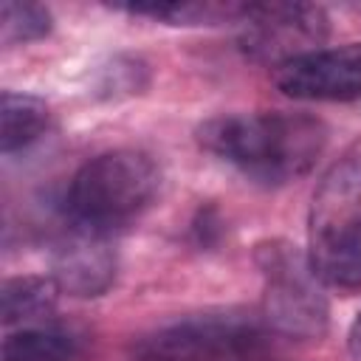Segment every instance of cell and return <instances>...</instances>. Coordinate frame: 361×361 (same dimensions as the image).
<instances>
[{"mask_svg": "<svg viewBox=\"0 0 361 361\" xmlns=\"http://www.w3.org/2000/svg\"><path fill=\"white\" fill-rule=\"evenodd\" d=\"M51 31V11L37 3H3L0 6V37L6 45H25L42 39Z\"/></svg>", "mask_w": 361, "mask_h": 361, "instance_id": "obj_14", "label": "cell"}, {"mask_svg": "<svg viewBox=\"0 0 361 361\" xmlns=\"http://www.w3.org/2000/svg\"><path fill=\"white\" fill-rule=\"evenodd\" d=\"M347 353H350V361H361V310L347 330Z\"/></svg>", "mask_w": 361, "mask_h": 361, "instance_id": "obj_16", "label": "cell"}, {"mask_svg": "<svg viewBox=\"0 0 361 361\" xmlns=\"http://www.w3.org/2000/svg\"><path fill=\"white\" fill-rule=\"evenodd\" d=\"M262 274V322L282 338H322L330 327V307L310 259L288 240H265L254 251Z\"/></svg>", "mask_w": 361, "mask_h": 361, "instance_id": "obj_3", "label": "cell"}, {"mask_svg": "<svg viewBox=\"0 0 361 361\" xmlns=\"http://www.w3.org/2000/svg\"><path fill=\"white\" fill-rule=\"evenodd\" d=\"M62 288L54 276L28 274V276H11L3 282L0 290V307H3V324L6 327H31L48 319L56 307Z\"/></svg>", "mask_w": 361, "mask_h": 361, "instance_id": "obj_10", "label": "cell"}, {"mask_svg": "<svg viewBox=\"0 0 361 361\" xmlns=\"http://www.w3.org/2000/svg\"><path fill=\"white\" fill-rule=\"evenodd\" d=\"M195 135L206 152L265 186L305 178L327 147V127L322 118L288 110L212 116Z\"/></svg>", "mask_w": 361, "mask_h": 361, "instance_id": "obj_1", "label": "cell"}, {"mask_svg": "<svg viewBox=\"0 0 361 361\" xmlns=\"http://www.w3.org/2000/svg\"><path fill=\"white\" fill-rule=\"evenodd\" d=\"M237 23L243 54L271 68L319 51L330 34L324 8L310 3H254Z\"/></svg>", "mask_w": 361, "mask_h": 361, "instance_id": "obj_5", "label": "cell"}, {"mask_svg": "<svg viewBox=\"0 0 361 361\" xmlns=\"http://www.w3.org/2000/svg\"><path fill=\"white\" fill-rule=\"evenodd\" d=\"M274 333L262 316L214 310L186 316L135 344L138 361H265Z\"/></svg>", "mask_w": 361, "mask_h": 361, "instance_id": "obj_4", "label": "cell"}, {"mask_svg": "<svg viewBox=\"0 0 361 361\" xmlns=\"http://www.w3.org/2000/svg\"><path fill=\"white\" fill-rule=\"evenodd\" d=\"M51 276L71 296H102L116 279V251L107 234L73 226L54 251Z\"/></svg>", "mask_w": 361, "mask_h": 361, "instance_id": "obj_7", "label": "cell"}, {"mask_svg": "<svg viewBox=\"0 0 361 361\" xmlns=\"http://www.w3.org/2000/svg\"><path fill=\"white\" fill-rule=\"evenodd\" d=\"M116 8L135 14V17H149L166 25H220V23H237L245 6H237V3H130V6H116Z\"/></svg>", "mask_w": 361, "mask_h": 361, "instance_id": "obj_13", "label": "cell"}, {"mask_svg": "<svg viewBox=\"0 0 361 361\" xmlns=\"http://www.w3.org/2000/svg\"><path fill=\"white\" fill-rule=\"evenodd\" d=\"M161 189V166L144 149H110L79 166L65 212L73 226L110 234L144 214Z\"/></svg>", "mask_w": 361, "mask_h": 361, "instance_id": "obj_2", "label": "cell"}, {"mask_svg": "<svg viewBox=\"0 0 361 361\" xmlns=\"http://www.w3.org/2000/svg\"><path fill=\"white\" fill-rule=\"evenodd\" d=\"M361 212V155H344L319 180L310 203V234Z\"/></svg>", "mask_w": 361, "mask_h": 361, "instance_id": "obj_9", "label": "cell"}, {"mask_svg": "<svg viewBox=\"0 0 361 361\" xmlns=\"http://www.w3.org/2000/svg\"><path fill=\"white\" fill-rule=\"evenodd\" d=\"M274 85L302 102H347L361 96V42L319 48L274 68Z\"/></svg>", "mask_w": 361, "mask_h": 361, "instance_id": "obj_6", "label": "cell"}, {"mask_svg": "<svg viewBox=\"0 0 361 361\" xmlns=\"http://www.w3.org/2000/svg\"><path fill=\"white\" fill-rule=\"evenodd\" d=\"M51 110L39 96L31 93H0V149L3 155H11L17 149H25L48 130Z\"/></svg>", "mask_w": 361, "mask_h": 361, "instance_id": "obj_12", "label": "cell"}, {"mask_svg": "<svg viewBox=\"0 0 361 361\" xmlns=\"http://www.w3.org/2000/svg\"><path fill=\"white\" fill-rule=\"evenodd\" d=\"M144 68L138 62H113V71L104 68V79L99 85V90H104L107 96H118V93H135L144 85Z\"/></svg>", "mask_w": 361, "mask_h": 361, "instance_id": "obj_15", "label": "cell"}, {"mask_svg": "<svg viewBox=\"0 0 361 361\" xmlns=\"http://www.w3.org/2000/svg\"><path fill=\"white\" fill-rule=\"evenodd\" d=\"M82 336L59 324H31L8 333L3 361H79Z\"/></svg>", "mask_w": 361, "mask_h": 361, "instance_id": "obj_11", "label": "cell"}, {"mask_svg": "<svg viewBox=\"0 0 361 361\" xmlns=\"http://www.w3.org/2000/svg\"><path fill=\"white\" fill-rule=\"evenodd\" d=\"M307 259L322 285H333L338 290L361 288V212L353 217L310 234Z\"/></svg>", "mask_w": 361, "mask_h": 361, "instance_id": "obj_8", "label": "cell"}]
</instances>
